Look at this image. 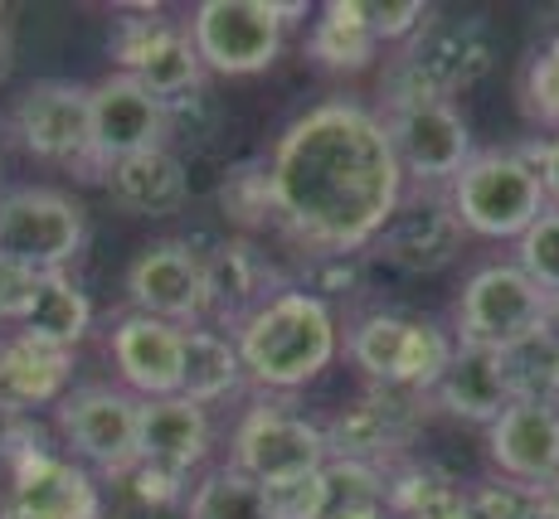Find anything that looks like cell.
<instances>
[{"instance_id": "cell-1", "label": "cell", "mask_w": 559, "mask_h": 519, "mask_svg": "<svg viewBox=\"0 0 559 519\" xmlns=\"http://www.w3.org/2000/svg\"><path fill=\"white\" fill-rule=\"evenodd\" d=\"M267 219L321 257L374 243L404 200V170L384 117L350 97L317 102L277 136L263 160Z\"/></svg>"}, {"instance_id": "cell-2", "label": "cell", "mask_w": 559, "mask_h": 519, "mask_svg": "<svg viewBox=\"0 0 559 519\" xmlns=\"http://www.w3.org/2000/svg\"><path fill=\"white\" fill-rule=\"evenodd\" d=\"M234 350H239L243 374L258 388L293 394V388L311 384L321 370H331V360L341 350V335H336V316H331L326 297L293 287V291L267 297L234 330Z\"/></svg>"}, {"instance_id": "cell-3", "label": "cell", "mask_w": 559, "mask_h": 519, "mask_svg": "<svg viewBox=\"0 0 559 519\" xmlns=\"http://www.w3.org/2000/svg\"><path fill=\"white\" fill-rule=\"evenodd\" d=\"M487 73H491L487 20L438 15V20H424L404 39V53L394 59L390 79H384V93H390V107L448 102L453 93L477 88Z\"/></svg>"}, {"instance_id": "cell-4", "label": "cell", "mask_w": 559, "mask_h": 519, "mask_svg": "<svg viewBox=\"0 0 559 519\" xmlns=\"http://www.w3.org/2000/svg\"><path fill=\"white\" fill-rule=\"evenodd\" d=\"M448 204H453L462 233H477V238H521L550 209L540 176L515 150H481V156H472L453 176V185H448Z\"/></svg>"}, {"instance_id": "cell-5", "label": "cell", "mask_w": 559, "mask_h": 519, "mask_svg": "<svg viewBox=\"0 0 559 519\" xmlns=\"http://www.w3.org/2000/svg\"><path fill=\"white\" fill-rule=\"evenodd\" d=\"M356 370H365L374 388H400V394H433L443 378L448 360L457 345L448 340L443 326L418 316H394V311H374L365 316L346 340Z\"/></svg>"}, {"instance_id": "cell-6", "label": "cell", "mask_w": 559, "mask_h": 519, "mask_svg": "<svg viewBox=\"0 0 559 519\" xmlns=\"http://www.w3.org/2000/svg\"><path fill=\"white\" fill-rule=\"evenodd\" d=\"M88 238L83 209L59 190H10L0 194V257L29 273H63Z\"/></svg>"}, {"instance_id": "cell-7", "label": "cell", "mask_w": 559, "mask_h": 519, "mask_svg": "<svg viewBox=\"0 0 559 519\" xmlns=\"http://www.w3.org/2000/svg\"><path fill=\"white\" fill-rule=\"evenodd\" d=\"M545 291L531 282L515 263H487L467 277L457 297V335L477 350H515L540 330Z\"/></svg>"}, {"instance_id": "cell-8", "label": "cell", "mask_w": 559, "mask_h": 519, "mask_svg": "<svg viewBox=\"0 0 559 519\" xmlns=\"http://www.w3.org/2000/svg\"><path fill=\"white\" fill-rule=\"evenodd\" d=\"M190 45L204 69L249 79L283 53V20L273 0H200L190 15Z\"/></svg>"}, {"instance_id": "cell-9", "label": "cell", "mask_w": 559, "mask_h": 519, "mask_svg": "<svg viewBox=\"0 0 559 519\" xmlns=\"http://www.w3.org/2000/svg\"><path fill=\"white\" fill-rule=\"evenodd\" d=\"M15 136L29 156L49 166H79L93 176V122H88V88L83 83H35L15 102Z\"/></svg>"}, {"instance_id": "cell-10", "label": "cell", "mask_w": 559, "mask_h": 519, "mask_svg": "<svg viewBox=\"0 0 559 519\" xmlns=\"http://www.w3.org/2000/svg\"><path fill=\"white\" fill-rule=\"evenodd\" d=\"M88 122H93V176L142 150L166 146V102L152 97L132 73H107L98 88H88Z\"/></svg>"}, {"instance_id": "cell-11", "label": "cell", "mask_w": 559, "mask_h": 519, "mask_svg": "<svg viewBox=\"0 0 559 519\" xmlns=\"http://www.w3.org/2000/svg\"><path fill=\"white\" fill-rule=\"evenodd\" d=\"M321 467H326V432L307 423L302 413L263 403L234 432V471L249 475L253 485L287 481V475L321 471Z\"/></svg>"}, {"instance_id": "cell-12", "label": "cell", "mask_w": 559, "mask_h": 519, "mask_svg": "<svg viewBox=\"0 0 559 519\" xmlns=\"http://www.w3.org/2000/svg\"><path fill=\"white\" fill-rule=\"evenodd\" d=\"M127 297L142 316L190 330L204 321V257L180 238H160L127 267Z\"/></svg>"}, {"instance_id": "cell-13", "label": "cell", "mask_w": 559, "mask_h": 519, "mask_svg": "<svg viewBox=\"0 0 559 519\" xmlns=\"http://www.w3.org/2000/svg\"><path fill=\"white\" fill-rule=\"evenodd\" d=\"M384 132L400 156V170L424 185L453 180L472 160V132L453 112V102H408L384 112Z\"/></svg>"}, {"instance_id": "cell-14", "label": "cell", "mask_w": 559, "mask_h": 519, "mask_svg": "<svg viewBox=\"0 0 559 519\" xmlns=\"http://www.w3.org/2000/svg\"><path fill=\"white\" fill-rule=\"evenodd\" d=\"M63 442L107 475L136 471V398L117 388H83L59 408Z\"/></svg>"}, {"instance_id": "cell-15", "label": "cell", "mask_w": 559, "mask_h": 519, "mask_svg": "<svg viewBox=\"0 0 559 519\" xmlns=\"http://www.w3.org/2000/svg\"><path fill=\"white\" fill-rule=\"evenodd\" d=\"M103 495L93 475L53 451H29L15 461V481L5 495V519H98Z\"/></svg>"}, {"instance_id": "cell-16", "label": "cell", "mask_w": 559, "mask_h": 519, "mask_svg": "<svg viewBox=\"0 0 559 519\" xmlns=\"http://www.w3.org/2000/svg\"><path fill=\"white\" fill-rule=\"evenodd\" d=\"M487 451L507 481L531 485V491L555 485L559 481V408L515 398L507 413L487 427Z\"/></svg>"}, {"instance_id": "cell-17", "label": "cell", "mask_w": 559, "mask_h": 519, "mask_svg": "<svg viewBox=\"0 0 559 519\" xmlns=\"http://www.w3.org/2000/svg\"><path fill=\"white\" fill-rule=\"evenodd\" d=\"M462 248V224L453 214V204L448 200H400V209H394V219L384 224L380 233V253L390 267H400V273H443L448 263L457 257Z\"/></svg>"}, {"instance_id": "cell-18", "label": "cell", "mask_w": 559, "mask_h": 519, "mask_svg": "<svg viewBox=\"0 0 559 519\" xmlns=\"http://www.w3.org/2000/svg\"><path fill=\"white\" fill-rule=\"evenodd\" d=\"M210 457V413L190 398H146L136 403V461L170 475H190Z\"/></svg>"}, {"instance_id": "cell-19", "label": "cell", "mask_w": 559, "mask_h": 519, "mask_svg": "<svg viewBox=\"0 0 559 519\" xmlns=\"http://www.w3.org/2000/svg\"><path fill=\"white\" fill-rule=\"evenodd\" d=\"M414 394L400 388H374L360 403H350L326 432V461H365V467H380L394 447H404L408 427H414Z\"/></svg>"}, {"instance_id": "cell-20", "label": "cell", "mask_w": 559, "mask_h": 519, "mask_svg": "<svg viewBox=\"0 0 559 519\" xmlns=\"http://www.w3.org/2000/svg\"><path fill=\"white\" fill-rule=\"evenodd\" d=\"M433 398H438V408H448L453 418H467V423L491 427L515 403L507 354L501 350H477V345H457L443 378L433 384Z\"/></svg>"}, {"instance_id": "cell-21", "label": "cell", "mask_w": 559, "mask_h": 519, "mask_svg": "<svg viewBox=\"0 0 559 519\" xmlns=\"http://www.w3.org/2000/svg\"><path fill=\"white\" fill-rule=\"evenodd\" d=\"M112 364L142 398L180 394V326H166L142 311L122 316L112 330Z\"/></svg>"}, {"instance_id": "cell-22", "label": "cell", "mask_w": 559, "mask_h": 519, "mask_svg": "<svg viewBox=\"0 0 559 519\" xmlns=\"http://www.w3.org/2000/svg\"><path fill=\"white\" fill-rule=\"evenodd\" d=\"M103 185L122 214H136V219H170V214H180L190 200V170L176 150L156 146V150H142V156H127V160H117V166H107Z\"/></svg>"}, {"instance_id": "cell-23", "label": "cell", "mask_w": 559, "mask_h": 519, "mask_svg": "<svg viewBox=\"0 0 559 519\" xmlns=\"http://www.w3.org/2000/svg\"><path fill=\"white\" fill-rule=\"evenodd\" d=\"M267 301L263 291V257L253 253L243 238H224L204 257V316H214L219 326L239 330Z\"/></svg>"}, {"instance_id": "cell-24", "label": "cell", "mask_w": 559, "mask_h": 519, "mask_svg": "<svg viewBox=\"0 0 559 519\" xmlns=\"http://www.w3.org/2000/svg\"><path fill=\"white\" fill-rule=\"evenodd\" d=\"M69 374H73V350L29 340V335L5 340L0 345V413L53 403L63 394V384H69Z\"/></svg>"}, {"instance_id": "cell-25", "label": "cell", "mask_w": 559, "mask_h": 519, "mask_svg": "<svg viewBox=\"0 0 559 519\" xmlns=\"http://www.w3.org/2000/svg\"><path fill=\"white\" fill-rule=\"evenodd\" d=\"M239 378H243V364L229 335L204 330V326L180 330V398H190L200 408L219 403V398H229L239 388Z\"/></svg>"}, {"instance_id": "cell-26", "label": "cell", "mask_w": 559, "mask_h": 519, "mask_svg": "<svg viewBox=\"0 0 559 519\" xmlns=\"http://www.w3.org/2000/svg\"><path fill=\"white\" fill-rule=\"evenodd\" d=\"M127 73H132V79L142 83L152 97L170 102V97H186V93L200 88L204 63H200L195 45H190V29H180V25H170L166 20V25L146 39V49L136 53Z\"/></svg>"}, {"instance_id": "cell-27", "label": "cell", "mask_w": 559, "mask_h": 519, "mask_svg": "<svg viewBox=\"0 0 559 519\" xmlns=\"http://www.w3.org/2000/svg\"><path fill=\"white\" fill-rule=\"evenodd\" d=\"M88 326H93V301L79 291V282H69L63 273H39L35 306L20 321V335L59 345V350H73V345L88 335Z\"/></svg>"}, {"instance_id": "cell-28", "label": "cell", "mask_w": 559, "mask_h": 519, "mask_svg": "<svg viewBox=\"0 0 559 519\" xmlns=\"http://www.w3.org/2000/svg\"><path fill=\"white\" fill-rule=\"evenodd\" d=\"M307 49L321 69H350L356 73L380 53V39H374L370 25H365L360 0H331V5H321V20L311 25Z\"/></svg>"}, {"instance_id": "cell-29", "label": "cell", "mask_w": 559, "mask_h": 519, "mask_svg": "<svg viewBox=\"0 0 559 519\" xmlns=\"http://www.w3.org/2000/svg\"><path fill=\"white\" fill-rule=\"evenodd\" d=\"M507 370H511L515 398L559 408V345L555 340H545V335L535 330L531 340H521L515 350H507Z\"/></svg>"}, {"instance_id": "cell-30", "label": "cell", "mask_w": 559, "mask_h": 519, "mask_svg": "<svg viewBox=\"0 0 559 519\" xmlns=\"http://www.w3.org/2000/svg\"><path fill=\"white\" fill-rule=\"evenodd\" d=\"M190 519H267L263 495L249 475H239L234 467L210 471L190 495Z\"/></svg>"}, {"instance_id": "cell-31", "label": "cell", "mask_w": 559, "mask_h": 519, "mask_svg": "<svg viewBox=\"0 0 559 519\" xmlns=\"http://www.w3.org/2000/svg\"><path fill=\"white\" fill-rule=\"evenodd\" d=\"M263 495L267 519H326L331 510V491H326V471H302L287 481H267L258 485Z\"/></svg>"}, {"instance_id": "cell-32", "label": "cell", "mask_w": 559, "mask_h": 519, "mask_svg": "<svg viewBox=\"0 0 559 519\" xmlns=\"http://www.w3.org/2000/svg\"><path fill=\"white\" fill-rule=\"evenodd\" d=\"M515 267H521L545 297L559 291V209H545L531 229L515 238Z\"/></svg>"}, {"instance_id": "cell-33", "label": "cell", "mask_w": 559, "mask_h": 519, "mask_svg": "<svg viewBox=\"0 0 559 519\" xmlns=\"http://www.w3.org/2000/svg\"><path fill=\"white\" fill-rule=\"evenodd\" d=\"M521 97H525V112H531V122L559 126V39L531 59V69H525V83H521Z\"/></svg>"}, {"instance_id": "cell-34", "label": "cell", "mask_w": 559, "mask_h": 519, "mask_svg": "<svg viewBox=\"0 0 559 519\" xmlns=\"http://www.w3.org/2000/svg\"><path fill=\"white\" fill-rule=\"evenodd\" d=\"M535 500L540 491L515 481H487L467 491V519H535Z\"/></svg>"}, {"instance_id": "cell-35", "label": "cell", "mask_w": 559, "mask_h": 519, "mask_svg": "<svg viewBox=\"0 0 559 519\" xmlns=\"http://www.w3.org/2000/svg\"><path fill=\"white\" fill-rule=\"evenodd\" d=\"M219 194H224V209H229L239 224H263V219H267V185H263V170H253V166H234Z\"/></svg>"}, {"instance_id": "cell-36", "label": "cell", "mask_w": 559, "mask_h": 519, "mask_svg": "<svg viewBox=\"0 0 559 519\" xmlns=\"http://www.w3.org/2000/svg\"><path fill=\"white\" fill-rule=\"evenodd\" d=\"M365 5V25L380 45H394V39H408L418 25H424V0H400V5H374V0H360Z\"/></svg>"}, {"instance_id": "cell-37", "label": "cell", "mask_w": 559, "mask_h": 519, "mask_svg": "<svg viewBox=\"0 0 559 519\" xmlns=\"http://www.w3.org/2000/svg\"><path fill=\"white\" fill-rule=\"evenodd\" d=\"M35 291H39V273L0 257V321H15L20 326L29 316V306H35Z\"/></svg>"}, {"instance_id": "cell-38", "label": "cell", "mask_w": 559, "mask_h": 519, "mask_svg": "<svg viewBox=\"0 0 559 519\" xmlns=\"http://www.w3.org/2000/svg\"><path fill=\"white\" fill-rule=\"evenodd\" d=\"M132 491H136V500H146V505H166V500H180V491H186V475H170V471H160V467H142V461H136Z\"/></svg>"}, {"instance_id": "cell-39", "label": "cell", "mask_w": 559, "mask_h": 519, "mask_svg": "<svg viewBox=\"0 0 559 519\" xmlns=\"http://www.w3.org/2000/svg\"><path fill=\"white\" fill-rule=\"evenodd\" d=\"M326 519H394V515H390V500L374 495V500H331Z\"/></svg>"}, {"instance_id": "cell-40", "label": "cell", "mask_w": 559, "mask_h": 519, "mask_svg": "<svg viewBox=\"0 0 559 519\" xmlns=\"http://www.w3.org/2000/svg\"><path fill=\"white\" fill-rule=\"evenodd\" d=\"M540 190L550 200V209H559V132L545 142V160H540Z\"/></svg>"}, {"instance_id": "cell-41", "label": "cell", "mask_w": 559, "mask_h": 519, "mask_svg": "<svg viewBox=\"0 0 559 519\" xmlns=\"http://www.w3.org/2000/svg\"><path fill=\"white\" fill-rule=\"evenodd\" d=\"M356 282V267H350V257H326V273H321V287L317 291H346Z\"/></svg>"}, {"instance_id": "cell-42", "label": "cell", "mask_w": 559, "mask_h": 519, "mask_svg": "<svg viewBox=\"0 0 559 519\" xmlns=\"http://www.w3.org/2000/svg\"><path fill=\"white\" fill-rule=\"evenodd\" d=\"M540 335H545V340H555V345H559V291H555V297H545V316H540Z\"/></svg>"}, {"instance_id": "cell-43", "label": "cell", "mask_w": 559, "mask_h": 519, "mask_svg": "<svg viewBox=\"0 0 559 519\" xmlns=\"http://www.w3.org/2000/svg\"><path fill=\"white\" fill-rule=\"evenodd\" d=\"M5 49H10V35H5V20H0V69H5Z\"/></svg>"}, {"instance_id": "cell-44", "label": "cell", "mask_w": 559, "mask_h": 519, "mask_svg": "<svg viewBox=\"0 0 559 519\" xmlns=\"http://www.w3.org/2000/svg\"><path fill=\"white\" fill-rule=\"evenodd\" d=\"M0 345H5V340H0Z\"/></svg>"}]
</instances>
